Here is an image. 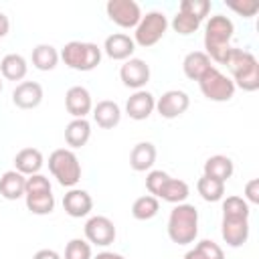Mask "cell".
Masks as SVG:
<instances>
[{
  "label": "cell",
  "mask_w": 259,
  "mask_h": 259,
  "mask_svg": "<svg viewBox=\"0 0 259 259\" xmlns=\"http://www.w3.org/2000/svg\"><path fill=\"white\" fill-rule=\"evenodd\" d=\"M0 71H2V75H4L8 81H20V79L26 77L28 65H26V59H24L22 55L10 53V55H6V57L0 61Z\"/></svg>",
  "instance_id": "d4e9b609"
},
{
  "label": "cell",
  "mask_w": 259,
  "mask_h": 259,
  "mask_svg": "<svg viewBox=\"0 0 259 259\" xmlns=\"http://www.w3.org/2000/svg\"><path fill=\"white\" fill-rule=\"evenodd\" d=\"M221 235L229 247H243L249 239V219H223Z\"/></svg>",
  "instance_id": "9a60e30c"
},
{
  "label": "cell",
  "mask_w": 259,
  "mask_h": 259,
  "mask_svg": "<svg viewBox=\"0 0 259 259\" xmlns=\"http://www.w3.org/2000/svg\"><path fill=\"white\" fill-rule=\"evenodd\" d=\"M156 162V146L152 142H140L134 146L130 154V166L136 172H146L154 166Z\"/></svg>",
  "instance_id": "d6986e66"
},
{
  "label": "cell",
  "mask_w": 259,
  "mask_h": 259,
  "mask_svg": "<svg viewBox=\"0 0 259 259\" xmlns=\"http://www.w3.org/2000/svg\"><path fill=\"white\" fill-rule=\"evenodd\" d=\"M51 192V182L42 174H32L26 178L24 184V196L26 194H49Z\"/></svg>",
  "instance_id": "e575fe53"
},
{
  "label": "cell",
  "mask_w": 259,
  "mask_h": 259,
  "mask_svg": "<svg viewBox=\"0 0 259 259\" xmlns=\"http://www.w3.org/2000/svg\"><path fill=\"white\" fill-rule=\"evenodd\" d=\"M198 235V210L194 204L180 202L168 219V237L178 245H188Z\"/></svg>",
  "instance_id": "3957f363"
},
{
  "label": "cell",
  "mask_w": 259,
  "mask_h": 259,
  "mask_svg": "<svg viewBox=\"0 0 259 259\" xmlns=\"http://www.w3.org/2000/svg\"><path fill=\"white\" fill-rule=\"evenodd\" d=\"M93 259H125V257L119 255V253H113V251H101V253H97Z\"/></svg>",
  "instance_id": "b9f144b4"
},
{
  "label": "cell",
  "mask_w": 259,
  "mask_h": 259,
  "mask_svg": "<svg viewBox=\"0 0 259 259\" xmlns=\"http://www.w3.org/2000/svg\"><path fill=\"white\" fill-rule=\"evenodd\" d=\"M235 26L233 20L223 16V14H214L210 16V20L206 22V32H204V49L208 59L217 61V63H225L231 47V38H233Z\"/></svg>",
  "instance_id": "6da1fadb"
},
{
  "label": "cell",
  "mask_w": 259,
  "mask_h": 259,
  "mask_svg": "<svg viewBox=\"0 0 259 259\" xmlns=\"http://www.w3.org/2000/svg\"><path fill=\"white\" fill-rule=\"evenodd\" d=\"M229 8L231 10H235V12H239L241 16H245V18H251V16H255V12L259 10V2H255V0H243V2H233V4H229Z\"/></svg>",
  "instance_id": "74e56055"
},
{
  "label": "cell",
  "mask_w": 259,
  "mask_h": 259,
  "mask_svg": "<svg viewBox=\"0 0 259 259\" xmlns=\"http://www.w3.org/2000/svg\"><path fill=\"white\" fill-rule=\"evenodd\" d=\"M245 198L253 204H259V180L253 178L245 184Z\"/></svg>",
  "instance_id": "f35d334b"
},
{
  "label": "cell",
  "mask_w": 259,
  "mask_h": 259,
  "mask_svg": "<svg viewBox=\"0 0 259 259\" xmlns=\"http://www.w3.org/2000/svg\"><path fill=\"white\" fill-rule=\"evenodd\" d=\"M14 166L20 174H38V170L42 168V154L36 148H24L14 156Z\"/></svg>",
  "instance_id": "7402d4cb"
},
{
  "label": "cell",
  "mask_w": 259,
  "mask_h": 259,
  "mask_svg": "<svg viewBox=\"0 0 259 259\" xmlns=\"http://www.w3.org/2000/svg\"><path fill=\"white\" fill-rule=\"evenodd\" d=\"M154 109H156V99L150 91H144V89L136 91L125 103V113L136 121L148 119Z\"/></svg>",
  "instance_id": "5bb4252c"
},
{
  "label": "cell",
  "mask_w": 259,
  "mask_h": 259,
  "mask_svg": "<svg viewBox=\"0 0 259 259\" xmlns=\"http://www.w3.org/2000/svg\"><path fill=\"white\" fill-rule=\"evenodd\" d=\"M168 178H170V174H166L164 170H152L146 176V188H148V192L158 198L160 196V190H162V186L166 184Z\"/></svg>",
  "instance_id": "d590c367"
},
{
  "label": "cell",
  "mask_w": 259,
  "mask_h": 259,
  "mask_svg": "<svg viewBox=\"0 0 259 259\" xmlns=\"http://www.w3.org/2000/svg\"><path fill=\"white\" fill-rule=\"evenodd\" d=\"M184 259H204V257H202V253H200V251L194 247V249H190V251L184 255Z\"/></svg>",
  "instance_id": "7bdbcfd3"
},
{
  "label": "cell",
  "mask_w": 259,
  "mask_h": 259,
  "mask_svg": "<svg viewBox=\"0 0 259 259\" xmlns=\"http://www.w3.org/2000/svg\"><path fill=\"white\" fill-rule=\"evenodd\" d=\"M0 91H2V81H0Z\"/></svg>",
  "instance_id": "ee69618b"
},
{
  "label": "cell",
  "mask_w": 259,
  "mask_h": 259,
  "mask_svg": "<svg viewBox=\"0 0 259 259\" xmlns=\"http://www.w3.org/2000/svg\"><path fill=\"white\" fill-rule=\"evenodd\" d=\"M49 170L61 186H75L81 180V164L71 150L59 148L49 156Z\"/></svg>",
  "instance_id": "5b68a950"
},
{
  "label": "cell",
  "mask_w": 259,
  "mask_h": 259,
  "mask_svg": "<svg viewBox=\"0 0 259 259\" xmlns=\"http://www.w3.org/2000/svg\"><path fill=\"white\" fill-rule=\"evenodd\" d=\"M196 190H198V194H200L206 202H217V200H221L223 194H225V182L214 180V178H208V176H202V178L196 182Z\"/></svg>",
  "instance_id": "f1b7e54d"
},
{
  "label": "cell",
  "mask_w": 259,
  "mask_h": 259,
  "mask_svg": "<svg viewBox=\"0 0 259 259\" xmlns=\"http://www.w3.org/2000/svg\"><path fill=\"white\" fill-rule=\"evenodd\" d=\"M188 194H190L188 184H186L184 180H178V178H172V176H170V178L166 180V184L162 186L158 198H162V200H166V202H172V204H180V202H184V200L188 198Z\"/></svg>",
  "instance_id": "484cf974"
},
{
  "label": "cell",
  "mask_w": 259,
  "mask_h": 259,
  "mask_svg": "<svg viewBox=\"0 0 259 259\" xmlns=\"http://www.w3.org/2000/svg\"><path fill=\"white\" fill-rule=\"evenodd\" d=\"M166 28H168V20H166L164 12L152 10L146 16H142L140 24L136 26L134 42H138L140 47H152V45H156L164 36Z\"/></svg>",
  "instance_id": "52a82bcc"
},
{
  "label": "cell",
  "mask_w": 259,
  "mask_h": 259,
  "mask_svg": "<svg viewBox=\"0 0 259 259\" xmlns=\"http://www.w3.org/2000/svg\"><path fill=\"white\" fill-rule=\"evenodd\" d=\"M91 138V125L87 119H73L65 127V142L71 148H81Z\"/></svg>",
  "instance_id": "cb8c5ba5"
},
{
  "label": "cell",
  "mask_w": 259,
  "mask_h": 259,
  "mask_svg": "<svg viewBox=\"0 0 259 259\" xmlns=\"http://www.w3.org/2000/svg\"><path fill=\"white\" fill-rule=\"evenodd\" d=\"M158 210H160V202L152 194H146V196L136 198V202L132 206V214L138 221H150V219H154L158 214Z\"/></svg>",
  "instance_id": "83f0119b"
},
{
  "label": "cell",
  "mask_w": 259,
  "mask_h": 259,
  "mask_svg": "<svg viewBox=\"0 0 259 259\" xmlns=\"http://www.w3.org/2000/svg\"><path fill=\"white\" fill-rule=\"evenodd\" d=\"M198 26H200V20L190 16V14H184V12H178L174 16V20H172V28L178 34H192Z\"/></svg>",
  "instance_id": "d6a6232c"
},
{
  "label": "cell",
  "mask_w": 259,
  "mask_h": 259,
  "mask_svg": "<svg viewBox=\"0 0 259 259\" xmlns=\"http://www.w3.org/2000/svg\"><path fill=\"white\" fill-rule=\"evenodd\" d=\"M85 237L89 243L99 245V247H107L115 241V227L107 217H91L85 223Z\"/></svg>",
  "instance_id": "9c48e42d"
},
{
  "label": "cell",
  "mask_w": 259,
  "mask_h": 259,
  "mask_svg": "<svg viewBox=\"0 0 259 259\" xmlns=\"http://www.w3.org/2000/svg\"><path fill=\"white\" fill-rule=\"evenodd\" d=\"M190 105V99L184 91H178V89H172V91H166L158 101H156V109L158 113L164 117V119H174L178 115H182Z\"/></svg>",
  "instance_id": "8fae6325"
},
{
  "label": "cell",
  "mask_w": 259,
  "mask_h": 259,
  "mask_svg": "<svg viewBox=\"0 0 259 259\" xmlns=\"http://www.w3.org/2000/svg\"><path fill=\"white\" fill-rule=\"evenodd\" d=\"M223 219H249V204L241 196H227L223 200Z\"/></svg>",
  "instance_id": "f546056e"
},
{
  "label": "cell",
  "mask_w": 259,
  "mask_h": 259,
  "mask_svg": "<svg viewBox=\"0 0 259 259\" xmlns=\"http://www.w3.org/2000/svg\"><path fill=\"white\" fill-rule=\"evenodd\" d=\"M65 107L75 119H85V115L91 111V95L85 87L75 85L65 93Z\"/></svg>",
  "instance_id": "4fadbf2b"
},
{
  "label": "cell",
  "mask_w": 259,
  "mask_h": 259,
  "mask_svg": "<svg viewBox=\"0 0 259 259\" xmlns=\"http://www.w3.org/2000/svg\"><path fill=\"white\" fill-rule=\"evenodd\" d=\"M8 30H10V20L4 12H0V38H4L8 34Z\"/></svg>",
  "instance_id": "60d3db41"
},
{
  "label": "cell",
  "mask_w": 259,
  "mask_h": 259,
  "mask_svg": "<svg viewBox=\"0 0 259 259\" xmlns=\"http://www.w3.org/2000/svg\"><path fill=\"white\" fill-rule=\"evenodd\" d=\"M26 208L32 214H51L55 208V196L49 194H26Z\"/></svg>",
  "instance_id": "4dcf8cb0"
},
{
  "label": "cell",
  "mask_w": 259,
  "mask_h": 259,
  "mask_svg": "<svg viewBox=\"0 0 259 259\" xmlns=\"http://www.w3.org/2000/svg\"><path fill=\"white\" fill-rule=\"evenodd\" d=\"M227 69L233 73L235 87H241L243 91H257L259 89V63L257 59L243 49H231L225 63Z\"/></svg>",
  "instance_id": "7a4b0ae2"
},
{
  "label": "cell",
  "mask_w": 259,
  "mask_h": 259,
  "mask_svg": "<svg viewBox=\"0 0 259 259\" xmlns=\"http://www.w3.org/2000/svg\"><path fill=\"white\" fill-rule=\"evenodd\" d=\"M196 249L202 253V257H204V259H225L223 249H221V247H219L214 241H210V239L200 241V243L196 245Z\"/></svg>",
  "instance_id": "8d00e7d4"
},
{
  "label": "cell",
  "mask_w": 259,
  "mask_h": 259,
  "mask_svg": "<svg viewBox=\"0 0 259 259\" xmlns=\"http://www.w3.org/2000/svg\"><path fill=\"white\" fill-rule=\"evenodd\" d=\"M200 91L210 101H229L235 95V83L223 75L217 67H210L200 79H198Z\"/></svg>",
  "instance_id": "8992f818"
},
{
  "label": "cell",
  "mask_w": 259,
  "mask_h": 259,
  "mask_svg": "<svg viewBox=\"0 0 259 259\" xmlns=\"http://www.w3.org/2000/svg\"><path fill=\"white\" fill-rule=\"evenodd\" d=\"M24 184H26V176L16 172V170H8L0 176V194L6 200H16L24 194Z\"/></svg>",
  "instance_id": "ffe728a7"
},
{
  "label": "cell",
  "mask_w": 259,
  "mask_h": 259,
  "mask_svg": "<svg viewBox=\"0 0 259 259\" xmlns=\"http://www.w3.org/2000/svg\"><path fill=\"white\" fill-rule=\"evenodd\" d=\"M119 79L125 87L140 91L150 81V65L142 59H127L119 69Z\"/></svg>",
  "instance_id": "30bf717a"
},
{
  "label": "cell",
  "mask_w": 259,
  "mask_h": 259,
  "mask_svg": "<svg viewBox=\"0 0 259 259\" xmlns=\"http://www.w3.org/2000/svg\"><path fill=\"white\" fill-rule=\"evenodd\" d=\"M32 259H61V255L57 251H53V249H40V251L34 253Z\"/></svg>",
  "instance_id": "ab89813d"
},
{
  "label": "cell",
  "mask_w": 259,
  "mask_h": 259,
  "mask_svg": "<svg viewBox=\"0 0 259 259\" xmlns=\"http://www.w3.org/2000/svg\"><path fill=\"white\" fill-rule=\"evenodd\" d=\"M63 208L69 217L73 219H81L85 214H89V210L93 208V200L89 196V192L73 188L63 196Z\"/></svg>",
  "instance_id": "e0dca14e"
},
{
  "label": "cell",
  "mask_w": 259,
  "mask_h": 259,
  "mask_svg": "<svg viewBox=\"0 0 259 259\" xmlns=\"http://www.w3.org/2000/svg\"><path fill=\"white\" fill-rule=\"evenodd\" d=\"M93 119H95V123H97L99 127L111 130V127H115V125L119 123V119H121V109H119V105H117L115 101H109V99L99 101V103L95 105V109H93Z\"/></svg>",
  "instance_id": "ac0fdd59"
},
{
  "label": "cell",
  "mask_w": 259,
  "mask_h": 259,
  "mask_svg": "<svg viewBox=\"0 0 259 259\" xmlns=\"http://www.w3.org/2000/svg\"><path fill=\"white\" fill-rule=\"evenodd\" d=\"M65 259H91V247L83 239H71L65 247Z\"/></svg>",
  "instance_id": "836d02e7"
},
{
  "label": "cell",
  "mask_w": 259,
  "mask_h": 259,
  "mask_svg": "<svg viewBox=\"0 0 259 259\" xmlns=\"http://www.w3.org/2000/svg\"><path fill=\"white\" fill-rule=\"evenodd\" d=\"M233 160L227 158V156H210L206 162H204V176L208 178H214V180H221V182H227L231 176H233Z\"/></svg>",
  "instance_id": "603a6c76"
},
{
  "label": "cell",
  "mask_w": 259,
  "mask_h": 259,
  "mask_svg": "<svg viewBox=\"0 0 259 259\" xmlns=\"http://www.w3.org/2000/svg\"><path fill=\"white\" fill-rule=\"evenodd\" d=\"M103 51L109 59L113 61H127L132 59V53L136 51V42L134 38H130L127 34L123 32H115V34H109L105 38V45H103Z\"/></svg>",
  "instance_id": "2e32d148"
},
{
  "label": "cell",
  "mask_w": 259,
  "mask_h": 259,
  "mask_svg": "<svg viewBox=\"0 0 259 259\" xmlns=\"http://www.w3.org/2000/svg\"><path fill=\"white\" fill-rule=\"evenodd\" d=\"M210 67H212V65H210V59H208V55L202 53V51H192V53H188V55L184 57V61H182L184 75H186L188 79H192V81H198Z\"/></svg>",
  "instance_id": "44dd1931"
},
{
  "label": "cell",
  "mask_w": 259,
  "mask_h": 259,
  "mask_svg": "<svg viewBox=\"0 0 259 259\" xmlns=\"http://www.w3.org/2000/svg\"><path fill=\"white\" fill-rule=\"evenodd\" d=\"M59 63V53L53 45H36L32 49V65L38 71H53Z\"/></svg>",
  "instance_id": "4316f807"
},
{
  "label": "cell",
  "mask_w": 259,
  "mask_h": 259,
  "mask_svg": "<svg viewBox=\"0 0 259 259\" xmlns=\"http://www.w3.org/2000/svg\"><path fill=\"white\" fill-rule=\"evenodd\" d=\"M107 16L121 28H134L142 20V10L134 0H109L105 4Z\"/></svg>",
  "instance_id": "ba28073f"
},
{
  "label": "cell",
  "mask_w": 259,
  "mask_h": 259,
  "mask_svg": "<svg viewBox=\"0 0 259 259\" xmlns=\"http://www.w3.org/2000/svg\"><path fill=\"white\" fill-rule=\"evenodd\" d=\"M178 12L190 14L202 22V18L208 16V12H210V2L208 0H182Z\"/></svg>",
  "instance_id": "1f68e13d"
},
{
  "label": "cell",
  "mask_w": 259,
  "mask_h": 259,
  "mask_svg": "<svg viewBox=\"0 0 259 259\" xmlns=\"http://www.w3.org/2000/svg\"><path fill=\"white\" fill-rule=\"evenodd\" d=\"M61 57L65 65L75 71H93L101 63V49L95 42L71 40L63 47Z\"/></svg>",
  "instance_id": "277c9868"
},
{
  "label": "cell",
  "mask_w": 259,
  "mask_h": 259,
  "mask_svg": "<svg viewBox=\"0 0 259 259\" xmlns=\"http://www.w3.org/2000/svg\"><path fill=\"white\" fill-rule=\"evenodd\" d=\"M12 101L20 109H34L42 101V87L36 81H22L12 91Z\"/></svg>",
  "instance_id": "7c38bea8"
}]
</instances>
